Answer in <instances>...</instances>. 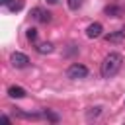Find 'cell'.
<instances>
[{"instance_id":"277c9868","label":"cell","mask_w":125,"mask_h":125,"mask_svg":"<svg viewBox=\"0 0 125 125\" xmlns=\"http://www.w3.org/2000/svg\"><path fill=\"white\" fill-rule=\"evenodd\" d=\"M31 18L39 23H49L51 21V12L49 10H43V8H33L31 10Z\"/></svg>"},{"instance_id":"4fadbf2b","label":"cell","mask_w":125,"mask_h":125,"mask_svg":"<svg viewBox=\"0 0 125 125\" xmlns=\"http://www.w3.org/2000/svg\"><path fill=\"white\" fill-rule=\"evenodd\" d=\"M43 117H45L47 121H51V123H57V121H59V115L53 113L51 109H43Z\"/></svg>"},{"instance_id":"8992f818","label":"cell","mask_w":125,"mask_h":125,"mask_svg":"<svg viewBox=\"0 0 125 125\" xmlns=\"http://www.w3.org/2000/svg\"><path fill=\"white\" fill-rule=\"evenodd\" d=\"M102 31H104V27H102V23H98V21H94V23H90V25L86 27V35H88L90 39L100 37V35H102Z\"/></svg>"},{"instance_id":"52a82bcc","label":"cell","mask_w":125,"mask_h":125,"mask_svg":"<svg viewBox=\"0 0 125 125\" xmlns=\"http://www.w3.org/2000/svg\"><path fill=\"white\" fill-rule=\"evenodd\" d=\"M123 39H125V29H117V31H111L105 35V41H109V43H121Z\"/></svg>"},{"instance_id":"9a60e30c","label":"cell","mask_w":125,"mask_h":125,"mask_svg":"<svg viewBox=\"0 0 125 125\" xmlns=\"http://www.w3.org/2000/svg\"><path fill=\"white\" fill-rule=\"evenodd\" d=\"M78 6H80V0H68V8L70 10H78Z\"/></svg>"},{"instance_id":"30bf717a","label":"cell","mask_w":125,"mask_h":125,"mask_svg":"<svg viewBox=\"0 0 125 125\" xmlns=\"http://www.w3.org/2000/svg\"><path fill=\"white\" fill-rule=\"evenodd\" d=\"M35 49H37V53L47 55V53H51V51H53V43H49V41H47V43H39Z\"/></svg>"},{"instance_id":"3957f363","label":"cell","mask_w":125,"mask_h":125,"mask_svg":"<svg viewBox=\"0 0 125 125\" xmlns=\"http://www.w3.org/2000/svg\"><path fill=\"white\" fill-rule=\"evenodd\" d=\"M10 62H12L14 68H25L29 64V57L23 55V53H20V51H16V53L10 55Z\"/></svg>"},{"instance_id":"5bb4252c","label":"cell","mask_w":125,"mask_h":125,"mask_svg":"<svg viewBox=\"0 0 125 125\" xmlns=\"http://www.w3.org/2000/svg\"><path fill=\"white\" fill-rule=\"evenodd\" d=\"M25 37H27V41L35 43V41H37V29H35V27H27V31H25Z\"/></svg>"},{"instance_id":"9c48e42d","label":"cell","mask_w":125,"mask_h":125,"mask_svg":"<svg viewBox=\"0 0 125 125\" xmlns=\"http://www.w3.org/2000/svg\"><path fill=\"white\" fill-rule=\"evenodd\" d=\"M100 115H102V107H100V105L90 107V109L86 111V119H88V121H94V119H98Z\"/></svg>"},{"instance_id":"e0dca14e","label":"cell","mask_w":125,"mask_h":125,"mask_svg":"<svg viewBox=\"0 0 125 125\" xmlns=\"http://www.w3.org/2000/svg\"><path fill=\"white\" fill-rule=\"evenodd\" d=\"M47 2H49V4H57L59 0H47Z\"/></svg>"},{"instance_id":"ba28073f","label":"cell","mask_w":125,"mask_h":125,"mask_svg":"<svg viewBox=\"0 0 125 125\" xmlns=\"http://www.w3.org/2000/svg\"><path fill=\"white\" fill-rule=\"evenodd\" d=\"M8 96L20 100V98H25V90H23L21 86H10V88H8Z\"/></svg>"},{"instance_id":"8fae6325","label":"cell","mask_w":125,"mask_h":125,"mask_svg":"<svg viewBox=\"0 0 125 125\" xmlns=\"http://www.w3.org/2000/svg\"><path fill=\"white\" fill-rule=\"evenodd\" d=\"M14 111H16V113H18L20 117H23V119H39V117L43 115V113H41V115H39V113H25V111H21L20 107H16Z\"/></svg>"},{"instance_id":"2e32d148","label":"cell","mask_w":125,"mask_h":125,"mask_svg":"<svg viewBox=\"0 0 125 125\" xmlns=\"http://www.w3.org/2000/svg\"><path fill=\"white\" fill-rule=\"evenodd\" d=\"M10 2H12V0H0V4H2V6H8Z\"/></svg>"},{"instance_id":"7c38bea8","label":"cell","mask_w":125,"mask_h":125,"mask_svg":"<svg viewBox=\"0 0 125 125\" xmlns=\"http://www.w3.org/2000/svg\"><path fill=\"white\" fill-rule=\"evenodd\" d=\"M23 8V0H12L10 4H8V10L10 12H20Z\"/></svg>"},{"instance_id":"5b68a950","label":"cell","mask_w":125,"mask_h":125,"mask_svg":"<svg viewBox=\"0 0 125 125\" xmlns=\"http://www.w3.org/2000/svg\"><path fill=\"white\" fill-rule=\"evenodd\" d=\"M104 14L105 16H111V18H121L125 14V8L119 6V4H109V6L104 8Z\"/></svg>"},{"instance_id":"7a4b0ae2","label":"cell","mask_w":125,"mask_h":125,"mask_svg":"<svg viewBox=\"0 0 125 125\" xmlns=\"http://www.w3.org/2000/svg\"><path fill=\"white\" fill-rule=\"evenodd\" d=\"M86 76H88V68L80 62H72L66 68V78H70V80H80V78H86Z\"/></svg>"},{"instance_id":"6da1fadb","label":"cell","mask_w":125,"mask_h":125,"mask_svg":"<svg viewBox=\"0 0 125 125\" xmlns=\"http://www.w3.org/2000/svg\"><path fill=\"white\" fill-rule=\"evenodd\" d=\"M121 64H123V57H121L119 53H109V55L104 59L100 72H102L104 78H111V76H115V74L119 72Z\"/></svg>"}]
</instances>
